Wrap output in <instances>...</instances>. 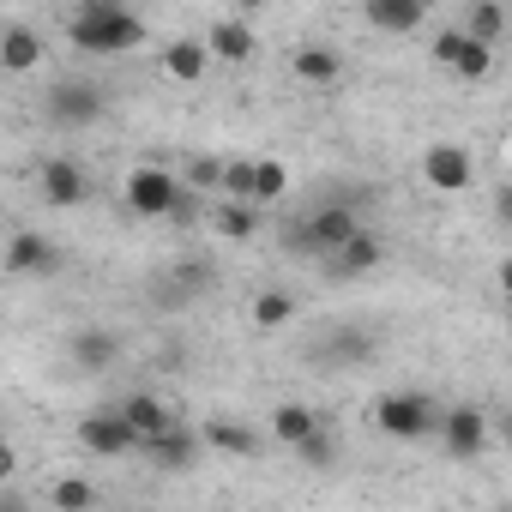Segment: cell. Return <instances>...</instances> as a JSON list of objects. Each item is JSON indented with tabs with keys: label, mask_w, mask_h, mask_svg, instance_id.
<instances>
[{
	"label": "cell",
	"mask_w": 512,
	"mask_h": 512,
	"mask_svg": "<svg viewBox=\"0 0 512 512\" xmlns=\"http://www.w3.org/2000/svg\"><path fill=\"white\" fill-rule=\"evenodd\" d=\"M296 320V296H284V290H266L260 302H253V326L260 332H284Z\"/></svg>",
	"instance_id": "cell-23"
},
{
	"label": "cell",
	"mask_w": 512,
	"mask_h": 512,
	"mask_svg": "<svg viewBox=\"0 0 512 512\" xmlns=\"http://www.w3.org/2000/svg\"><path fill=\"white\" fill-rule=\"evenodd\" d=\"M103 494H97V482H79V476H67V482H55L49 488V506L55 512H91Z\"/></svg>",
	"instance_id": "cell-24"
},
{
	"label": "cell",
	"mask_w": 512,
	"mask_h": 512,
	"mask_svg": "<svg viewBox=\"0 0 512 512\" xmlns=\"http://www.w3.org/2000/svg\"><path fill=\"white\" fill-rule=\"evenodd\" d=\"M464 31H470V37H482V43L506 37V7H500V0H476V7L464 13Z\"/></svg>",
	"instance_id": "cell-25"
},
{
	"label": "cell",
	"mask_w": 512,
	"mask_h": 512,
	"mask_svg": "<svg viewBox=\"0 0 512 512\" xmlns=\"http://www.w3.org/2000/svg\"><path fill=\"white\" fill-rule=\"evenodd\" d=\"M374 350H380V338L362 326H326L320 338H308L314 368H362V362H374Z\"/></svg>",
	"instance_id": "cell-3"
},
{
	"label": "cell",
	"mask_w": 512,
	"mask_h": 512,
	"mask_svg": "<svg viewBox=\"0 0 512 512\" xmlns=\"http://www.w3.org/2000/svg\"><path fill=\"white\" fill-rule=\"evenodd\" d=\"M314 428H320V416H314L308 404H278V410H272V434H278L284 446H296V440H308Z\"/></svg>",
	"instance_id": "cell-21"
},
{
	"label": "cell",
	"mask_w": 512,
	"mask_h": 512,
	"mask_svg": "<svg viewBox=\"0 0 512 512\" xmlns=\"http://www.w3.org/2000/svg\"><path fill=\"white\" fill-rule=\"evenodd\" d=\"M494 217H500V223H506V229H512V181H506V187H500V193H494Z\"/></svg>",
	"instance_id": "cell-33"
},
{
	"label": "cell",
	"mask_w": 512,
	"mask_h": 512,
	"mask_svg": "<svg viewBox=\"0 0 512 512\" xmlns=\"http://www.w3.org/2000/svg\"><path fill=\"white\" fill-rule=\"evenodd\" d=\"M229 7H235V13H260V7H266V0H229Z\"/></svg>",
	"instance_id": "cell-34"
},
{
	"label": "cell",
	"mask_w": 512,
	"mask_h": 512,
	"mask_svg": "<svg viewBox=\"0 0 512 512\" xmlns=\"http://www.w3.org/2000/svg\"><path fill=\"white\" fill-rule=\"evenodd\" d=\"M103 109H109V97L91 79H55L49 97H43V121L49 127H91Z\"/></svg>",
	"instance_id": "cell-2"
},
{
	"label": "cell",
	"mask_w": 512,
	"mask_h": 512,
	"mask_svg": "<svg viewBox=\"0 0 512 512\" xmlns=\"http://www.w3.org/2000/svg\"><path fill=\"white\" fill-rule=\"evenodd\" d=\"M380 260H386V247H380L368 229H356L350 241H338V247L326 253V278H338V284H356V278H368Z\"/></svg>",
	"instance_id": "cell-7"
},
{
	"label": "cell",
	"mask_w": 512,
	"mask_h": 512,
	"mask_svg": "<svg viewBox=\"0 0 512 512\" xmlns=\"http://www.w3.org/2000/svg\"><path fill=\"white\" fill-rule=\"evenodd\" d=\"M500 290L512 296V260H500Z\"/></svg>",
	"instance_id": "cell-35"
},
{
	"label": "cell",
	"mask_w": 512,
	"mask_h": 512,
	"mask_svg": "<svg viewBox=\"0 0 512 512\" xmlns=\"http://www.w3.org/2000/svg\"><path fill=\"white\" fill-rule=\"evenodd\" d=\"M175 199H181V187H175V175H169V169L139 163V169L127 175V205H133L139 217H169V211H175Z\"/></svg>",
	"instance_id": "cell-6"
},
{
	"label": "cell",
	"mask_w": 512,
	"mask_h": 512,
	"mask_svg": "<svg viewBox=\"0 0 512 512\" xmlns=\"http://www.w3.org/2000/svg\"><path fill=\"white\" fill-rule=\"evenodd\" d=\"M284 193H290V169L272 163V157H260V169H253V199L272 205V199H284Z\"/></svg>",
	"instance_id": "cell-28"
},
{
	"label": "cell",
	"mask_w": 512,
	"mask_h": 512,
	"mask_svg": "<svg viewBox=\"0 0 512 512\" xmlns=\"http://www.w3.org/2000/svg\"><path fill=\"white\" fill-rule=\"evenodd\" d=\"M79 446L97 458H121V452H139V428L127 422V410H97L79 422Z\"/></svg>",
	"instance_id": "cell-5"
},
{
	"label": "cell",
	"mask_w": 512,
	"mask_h": 512,
	"mask_svg": "<svg viewBox=\"0 0 512 512\" xmlns=\"http://www.w3.org/2000/svg\"><path fill=\"white\" fill-rule=\"evenodd\" d=\"M253 229H260V199H229V205L217 211V235H229V241H247Z\"/></svg>",
	"instance_id": "cell-22"
},
{
	"label": "cell",
	"mask_w": 512,
	"mask_h": 512,
	"mask_svg": "<svg viewBox=\"0 0 512 512\" xmlns=\"http://www.w3.org/2000/svg\"><path fill=\"white\" fill-rule=\"evenodd\" d=\"M55 266H61V253H55L43 235L19 229V235L7 241V272H13V278H49Z\"/></svg>",
	"instance_id": "cell-10"
},
{
	"label": "cell",
	"mask_w": 512,
	"mask_h": 512,
	"mask_svg": "<svg viewBox=\"0 0 512 512\" xmlns=\"http://www.w3.org/2000/svg\"><path fill=\"white\" fill-rule=\"evenodd\" d=\"M296 458H302L308 470H332V464H338V440L326 434V422H320L308 440H296Z\"/></svg>",
	"instance_id": "cell-27"
},
{
	"label": "cell",
	"mask_w": 512,
	"mask_h": 512,
	"mask_svg": "<svg viewBox=\"0 0 512 512\" xmlns=\"http://www.w3.org/2000/svg\"><path fill=\"white\" fill-rule=\"evenodd\" d=\"M440 434H446V452H452V458H476V452H482V440H488L482 410H470V404L446 410V416H440Z\"/></svg>",
	"instance_id": "cell-12"
},
{
	"label": "cell",
	"mask_w": 512,
	"mask_h": 512,
	"mask_svg": "<svg viewBox=\"0 0 512 512\" xmlns=\"http://www.w3.org/2000/svg\"><path fill=\"white\" fill-rule=\"evenodd\" d=\"M67 356H73V368H85V374H109V368H115V356H121V344H115V332L85 326V332H73Z\"/></svg>",
	"instance_id": "cell-14"
},
{
	"label": "cell",
	"mask_w": 512,
	"mask_h": 512,
	"mask_svg": "<svg viewBox=\"0 0 512 512\" xmlns=\"http://www.w3.org/2000/svg\"><path fill=\"white\" fill-rule=\"evenodd\" d=\"M464 43H470V31H464V25H458V31H440V37H434V67H446V73H452V67H458V55H464Z\"/></svg>",
	"instance_id": "cell-30"
},
{
	"label": "cell",
	"mask_w": 512,
	"mask_h": 512,
	"mask_svg": "<svg viewBox=\"0 0 512 512\" xmlns=\"http://www.w3.org/2000/svg\"><path fill=\"white\" fill-rule=\"evenodd\" d=\"M211 55H223V61H247L253 55V31H247V19H223V25H211Z\"/></svg>",
	"instance_id": "cell-20"
},
{
	"label": "cell",
	"mask_w": 512,
	"mask_h": 512,
	"mask_svg": "<svg viewBox=\"0 0 512 512\" xmlns=\"http://www.w3.org/2000/svg\"><path fill=\"white\" fill-rule=\"evenodd\" d=\"M37 61H43V37H37V31L13 25L7 37H0V67H7V73H31Z\"/></svg>",
	"instance_id": "cell-18"
},
{
	"label": "cell",
	"mask_w": 512,
	"mask_h": 512,
	"mask_svg": "<svg viewBox=\"0 0 512 512\" xmlns=\"http://www.w3.org/2000/svg\"><path fill=\"white\" fill-rule=\"evenodd\" d=\"M488 67H494V43H482V37H470L452 73H458V85H482V79H488Z\"/></svg>",
	"instance_id": "cell-26"
},
{
	"label": "cell",
	"mask_w": 512,
	"mask_h": 512,
	"mask_svg": "<svg viewBox=\"0 0 512 512\" xmlns=\"http://www.w3.org/2000/svg\"><path fill=\"white\" fill-rule=\"evenodd\" d=\"M374 422H380V434H392V440H422L440 416H434V404L416 398V392H386V398L374 404Z\"/></svg>",
	"instance_id": "cell-4"
},
{
	"label": "cell",
	"mask_w": 512,
	"mask_h": 512,
	"mask_svg": "<svg viewBox=\"0 0 512 512\" xmlns=\"http://www.w3.org/2000/svg\"><path fill=\"white\" fill-rule=\"evenodd\" d=\"M121 410H127V422L139 428V440H145V434H163V428H175V410H169L157 392H133Z\"/></svg>",
	"instance_id": "cell-17"
},
{
	"label": "cell",
	"mask_w": 512,
	"mask_h": 512,
	"mask_svg": "<svg viewBox=\"0 0 512 512\" xmlns=\"http://www.w3.org/2000/svg\"><path fill=\"white\" fill-rule=\"evenodd\" d=\"M211 272H217L211 260H181V266H169V278H175V284H181L187 296H199V290H211Z\"/></svg>",
	"instance_id": "cell-29"
},
{
	"label": "cell",
	"mask_w": 512,
	"mask_h": 512,
	"mask_svg": "<svg viewBox=\"0 0 512 512\" xmlns=\"http://www.w3.org/2000/svg\"><path fill=\"white\" fill-rule=\"evenodd\" d=\"M205 61H211V43H193V37H181V43L163 49V73L181 79V85H199L205 79Z\"/></svg>",
	"instance_id": "cell-16"
},
{
	"label": "cell",
	"mask_w": 512,
	"mask_h": 512,
	"mask_svg": "<svg viewBox=\"0 0 512 512\" xmlns=\"http://www.w3.org/2000/svg\"><path fill=\"white\" fill-rule=\"evenodd\" d=\"M223 169H229V163H217V157H193V163H187V181H193V193H205V187H223Z\"/></svg>",
	"instance_id": "cell-32"
},
{
	"label": "cell",
	"mask_w": 512,
	"mask_h": 512,
	"mask_svg": "<svg viewBox=\"0 0 512 512\" xmlns=\"http://www.w3.org/2000/svg\"><path fill=\"white\" fill-rule=\"evenodd\" d=\"M199 446H205V434H187L181 422L163 428V434H145V440H139L145 464H157V470H193V464H199Z\"/></svg>",
	"instance_id": "cell-8"
},
{
	"label": "cell",
	"mask_w": 512,
	"mask_h": 512,
	"mask_svg": "<svg viewBox=\"0 0 512 512\" xmlns=\"http://www.w3.org/2000/svg\"><path fill=\"white\" fill-rule=\"evenodd\" d=\"M253 169H260V163H247V157L229 163V169H223V193H229V199H253Z\"/></svg>",
	"instance_id": "cell-31"
},
{
	"label": "cell",
	"mask_w": 512,
	"mask_h": 512,
	"mask_svg": "<svg viewBox=\"0 0 512 512\" xmlns=\"http://www.w3.org/2000/svg\"><path fill=\"white\" fill-rule=\"evenodd\" d=\"M500 434H506V446H512V416H500Z\"/></svg>",
	"instance_id": "cell-36"
},
{
	"label": "cell",
	"mask_w": 512,
	"mask_h": 512,
	"mask_svg": "<svg viewBox=\"0 0 512 512\" xmlns=\"http://www.w3.org/2000/svg\"><path fill=\"white\" fill-rule=\"evenodd\" d=\"M37 187H43L49 205H79V199H85V175H79L73 157H49V163L37 169Z\"/></svg>",
	"instance_id": "cell-13"
},
{
	"label": "cell",
	"mask_w": 512,
	"mask_h": 512,
	"mask_svg": "<svg viewBox=\"0 0 512 512\" xmlns=\"http://www.w3.org/2000/svg\"><path fill=\"white\" fill-rule=\"evenodd\" d=\"M290 73H296L302 85H320V91H326V85H338V79H344V61H338L332 49H302V55L290 61Z\"/></svg>",
	"instance_id": "cell-19"
},
{
	"label": "cell",
	"mask_w": 512,
	"mask_h": 512,
	"mask_svg": "<svg viewBox=\"0 0 512 512\" xmlns=\"http://www.w3.org/2000/svg\"><path fill=\"white\" fill-rule=\"evenodd\" d=\"M205 446H217L229 458H260V434H253L247 422H229V416H211L205 422Z\"/></svg>",
	"instance_id": "cell-15"
},
{
	"label": "cell",
	"mask_w": 512,
	"mask_h": 512,
	"mask_svg": "<svg viewBox=\"0 0 512 512\" xmlns=\"http://www.w3.org/2000/svg\"><path fill=\"white\" fill-rule=\"evenodd\" d=\"M362 19L386 37H410L428 19V0H362Z\"/></svg>",
	"instance_id": "cell-9"
},
{
	"label": "cell",
	"mask_w": 512,
	"mask_h": 512,
	"mask_svg": "<svg viewBox=\"0 0 512 512\" xmlns=\"http://www.w3.org/2000/svg\"><path fill=\"white\" fill-rule=\"evenodd\" d=\"M67 37L85 55H127V49L145 43V19L133 7H121V0H85L67 25Z\"/></svg>",
	"instance_id": "cell-1"
},
{
	"label": "cell",
	"mask_w": 512,
	"mask_h": 512,
	"mask_svg": "<svg viewBox=\"0 0 512 512\" xmlns=\"http://www.w3.org/2000/svg\"><path fill=\"white\" fill-rule=\"evenodd\" d=\"M422 175L440 187V193H464L470 187V151L464 145H428V157H422Z\"/></svg>",
	"instance_id": "cell-11"
}]
</instances>
